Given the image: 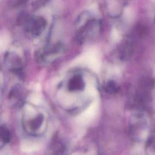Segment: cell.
Segmentation results:
<instances>
[{"mask_svg": "<svg viewBox=\"0 0 155 155\" xmlns=\"http://www.w3.org/2000/svg\"><path fill=\"white\" fill-rule=\"evenodd\" d=\"M76 41L80 45H84L94 40L101 33L102 22L91 13L82 12L76 21Z\"/></svg>", "mask_w": 155, "mask_h": 155, "instance_id": "obj_1", "label": "cell"}, {"mask_svg": "<svg viewBox=\"0 0 155 155\" xmlns=\"http://www.w3.org/2000/svg\"><path fill=\"white\" fill-rule=\"evenodd\" d=\"M106 87L108 90L114 91L116 88V85L115 82L113 81H109L106 85Z\"/></svg>", "mask_w": 155, "mask_h": 155, "instance_id": "obj_7", "label": "cell"}, {"mask_svg": "<svg viewBox=\"0 0 155 155\" xmlns=\"http://www.w3.org/2000/svg\"><path fill=\"white\" fill-rule=\"evenodd\" d=\"M36 148H37L36 145L32 143H30V142H26L22 145V149L25 151H33L34 150H35Z\"/></svg>", "mask_w": 155, "mask_h": 155, "instance_id": "obj_6", "label": "cell"}, {"mask_svg": "<svg viewBox=\"0 0 155 155\" xmlns=\"http://www.w3.org/2000/svg\"><path fill=\"white\" fill-rule=\"evenodd\" d=\"M66 51L65 46L61 42H55L40 48L36 53V62L42 65L51 64Z\"/></svg>", "mask_w": 155, "mask_h": 155, "instance_id": "obj_2", "label": "cell"}, {"mask_svg": "<svg viewBox=\"0 0 155 155\" xmlns=\"http://www.w3.org/2000/svg\"><path fill=\"white\" fill-rule=\"evenodd\" d=\"M48 1V0H36V1L35 2V3L33 4V7L39 8V7H41L42 5H44V4L47 3V2Z\"/></svg>", "mask_w": 155, "mask_h": 155, "instance_id": "obj_8", "label": "cell"}, {"mask_svg": "<svg viewBox=\"0 0 155 155\" xmlns=\"http://www.w3.org/2000/svg\"><path fill=\"white\" fill-rule=\"evenodd\" d=\"M5 67L13 74L19 76L23 70V60L18 53L10 51L7 52L4 58Z\"/></svg>", "mask_w": 155, "mask_h": 155, "instance_id": "obj_4", "label": "cell"}, {"mask_svg": "<svg viewBox=\"0 0 155 155\" xmlns=\"http://www.w3.org/2000/svg\"><path fill=\"white\" fill-rule=\"evenodd\" d=\"M96 106L94 104L91 105L84 113L78 117V121L81 123H86L93 119L96 114Z\"/></svg>", "mask_w": 155, "mask_h": 155, "instance_id": "obj_5", "label": "cell"}, {"mask_svg": "<svg viewBox=\"0 0 155 155\" xmlns=\"http://www.w3.org/2000/svg\"><path fill=\"white\" fill-rule=\"evenodd\" d=\"M25 34L29 38L40 36L45 28L47 22L44 18L40 16H28L22 22Z\"/></svg>", "mask_w": 155, "mask_h": 155, "instance_id": "obj_3", "label": "cell"}]
</instances>
